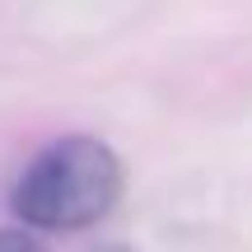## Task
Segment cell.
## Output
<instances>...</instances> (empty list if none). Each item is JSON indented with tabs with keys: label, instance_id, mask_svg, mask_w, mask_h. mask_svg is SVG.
Instances as JSON below:
<instances>
[{
	"label": "cell",
	"instance_id": "6da1fadb",
	"mask_svg": "<svg viewBox=\"0 0 252 252\" xmlns=\"http://www.w3.org/2000/svg\"><path fill=\"white\" fill-rule=\"evenodd\" d=\"M122 196V163L94 135H65L52 140L42 154H33L24 173H19L9 206L28 229H52V234H70V229H89L117 206Z\"/></svg>",
	"mask_w": 252,
	"mask_h": 252
},
{
	"label": "cell",
	"instance_id": "7a4b0ae2",
	"mask_svg": "<svg viewBox=\"0 0 252 252\" xmlns=\"http://www.w3.org/2000/svg\"><path fill=\"white\" fill-rule=\"evenodd\" d=\"M0 252H42V243L24 229H0Z\"/></svg>",
	"mask_w": 252,
	"mask_h": 252
},
{
	"label": "cell",
	"instance_id": "3957f363",
	"mask_svg": "<svg viewBox=\"0 0 252 252\" xmlns=\"http://www.w3.org/2000/svg\"><path fill=\"white\" fill-rule=\"evenodd\" d=\"M103 252H126V248H103Z\"/></svg>",
	"mask_w": 252,
	"mask_h": 252
}]
</instances>
